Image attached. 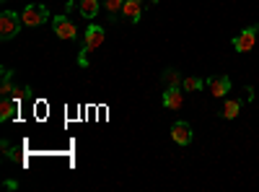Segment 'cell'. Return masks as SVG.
I'll list each match as a JSON object with an SVG mask.
<instances>
[{
  "mask_svg": "<svg viewBox=\"0 0 259 192\" xmlns=\"http://www.w3.org/2000/svg\"><path fill=\"white\" fill-rule=\"evenodd\" d=\"M202 86H205V81L197 78V75H187V78L182 81V89H184V91H200Z\"/></svg>",
  "mask_w": 259,
  "mask_h": 192,
  "instance_id": "14",
  "label": "cell"
},
{
  "mask_svg": "<svg viewBox=\"0 0 259 192\" xmlns=\"http://www.w3.org/2000/svg\"><path fill=\"white\" fill-rule=\"evenodd\" d=\"M0 3H6V0H0Z\"/></svg>",
  "mask_w": 259,
  "mask_h": 192,
  "instance_id": "18",
  "label": "cell"
},
{
  "mask_svg": "<svg viewBox=\"0 0 259 192\" xmlns=\"http://www.w3.org/2000/svg\"><path fill=\"white\" fill-rule=\"evenodd\" d=\"M171 140L177 145H189L192 143V125L189 122H174L171 125Z\"/></svg>",
  "mask_w": 259,
  "mask_h": 192,
  "instance_id": "6",
  "label": "cell"
},
{
  "mask_svg": "<svg viewBox=\"0 0 259 192\" xmlns=\"http://www.w3.org/2000/svg\"><path fill=\"white\" fill-rule=\"evenodd\" d=\"M161 104L166 106V109H182V104H184L182 86H177V89H166L163 96H161Z\"/></svg>",
  "mask_w": 259,
  "mask_h": 192,
  "instance_id": "9",
  "label": "cell"
},
{
  "mask_svg": "<svg viewBox=\"0 0 259 192\" xmlns=\"http://www.w3.org/2000/svg\"><path fill=\"white\" fill-rule=\"evenodd\" d=\"M256 34H259V26L254 24V26H249V29H244L241 34H236L233 36V50L236 52H251L254 50V45H256Z\"/></svg>",
  "mask_w": 259,
  "mask_h": 192,
  "instance_id": "5",
  "label": "cell"
},
{
  "mask_svg": "<svg viewBox=\"0 0 259 192\" xmlns=\"http://www.w3.org/2000/svg\"><path fill=\"white\" fill-rule=\"evenodd\" d=\"M207 89H210V94H212L215 99H223V96L231 91V78H228V75H212V78L207 81Z\"/></svg>",
  "mask_w": 259,
  "mask_h": 192,
  "instance_id": "7",
  "label": "cell"
},
{
  "mask_svg": "<svg viewBox=\"0 0 259 192\" xmlns=\"http://www.w3.org/2000/svg\"><path fill=\"white\" fill-rule=\"evenodd\" d=\"M138 3H143V0H138Z\"/></svg>",
  "mask_w": 259,
  "mask_h": 192,
  "instance_id": "19",
  "label": "cell"
},
{
  "mask_svg": "<svg viewBox=\"0 0 259 192\" xmlns=\"http://www.w3.org/2000/svg\"><path fill=\"white\" fill-rule=\"evenodd\" d=\"M122 18L127 21V24H140V18H143V3H138V0H124Z\"/></svg>",
  "mask_w": 259,
  "mask_h": 192,
  "instance_id": "8",
  "label": "cell"
},
{
  "mask_svg": "<svg viewBox=\"0 0 259 192\" xmlns=\"http://www.w3.org/2000/svg\"><path fill=\"white\" fill-rule=\"evenodd\" d=\"M21 26H24L21 13H16V11H3V13H0V39H3V42L13 39L21 31Z\"/></svg>",
  "mask_w": 259,
  "mask_h": 192,
  "instance_id": "2",
  "label": "cell"
},
{
  "mask_svg": "<svg viewBox=\"0 0 259 192\" xmlns=\"http://www.w3.org/2000/svg\"><path fill=\"white\" fill-rule=\"evenodd\" d=\"M122 6H124V0H104V8L109 11L112 18H117V13H122Z\"/></svg>",
  "mask_w": 259,
  "mask_h": 192,
  "instance_id": "16",
  "label": "cell"
},
{
  "mask_svg": "<svg viewBox=\"0 0 259 192\" xmlns=\"http://www.w3.org/2000/svg\"><path fill=\"white\" fill-rule=\"evenodd\" d=\"M161 81L166 83L168 89H177V86H182V75H179L174 68H166V70H163V75H161Z\"/></svg>",
  "mask_w": 259,
  "mask_h": 192,
  "instance_id": "13",
  "label": "cell"
},
{
  "mask_svg": "<svg viewBox=\"0 0 259 192\" xmlns=\"http://www.w3.org/2000/svg\"><path fill=\"white\" fill-rule=\"evenodd\" d=\"M16 109H18V104H16L13 99L3 96V101H0V122H6V120H11V117L16 114Z\"/></svg>",
  "mask_w": 259,
  "mask_h": 192,
  "instance_id": "12",
  "label": "cell"
},
{
  "mask_svg": "<svg viewBox=\"0 0 259 192\" xmlns=\"http://www.w3.org/2000/svg\"><path fill=\"white\" fill-rule=\"evenodd\" d=\"M16 89H13V83H11V68H3V83H0V94L3 96H11Z\"/></svg>",
  "mask_w": 259,
  "mask_h": 192,
  "instance_id": "15",
  "label": "cell"
},
{
  "mask_svg": "<svg viewBox=\"0 0 259 192\" xmlns=\"http://www.w3.org/2000/svg\"><path fill=\"white\" fill-rule=\"evenodd\" d=\"M52 31H55L57 39H62V42H73V39H78V26H75L65 13L52 18Z\"/></svg>",
  "mask_w": 259,
  "mask_h": 192,
  "instance_id": "3",
  "label": "cell"
},
{
  "mask_svg": "<svg viewBox=\"0 0 259 192\" xmlns=\"http://www.w3.org/2000/svg\"><path fill=\"white\" fill-rule=\"evenodd\" d=\"M239 112H241V99H226L223 109H221V117L233 120V117H239Z\"/></svg>",
  "mask_w": 259,
  "mask_h": 192,
  "instance_id": "10",
  "label": "cell"
},
{
  "mask_svg": "<svg viewBox=\"0 0 259 192\" xmlns=\"http://www.w3.org/2000/svg\"><path fill=\"white\" fill-rule=\"evenodd\" d=\"M21 21H24V26H41V24H47L50 21V11L45 6H26L24 11H21Z\"/></svg>",
  "mask_w": 259,
  "mask_h": 192,
  "instance_id": "4",
  "label": "cell"
},
{
  "mask_svg": "<svg viewBox=\"0 0 259 192\" xmlns=\"http://www.w3.org/2000/svg\"><path fill=\"white\" fill-rule=\"evenodd\" d=\"M75 3H78V0H68V8H65V11H73V8H75Z\"/></svg>",
  "mask_w": 259,
  "mask_h": 192,
  "instance_id": "17",
  "label": "cell"
},
{
  "mask_svg": "<svg viewBox=\"0 0 259 192\" xmlns=\"http://www.w3.org/2000/svg\"><path fill=\"white\" fill-rule=\"evenodd\" d=\"M78 11L83 18H96L99 13V0H78Z\"/></svg>",
  "mask_w": 259,
  "mask_h": 192,
  "instance_id": "11",
  "label": "cell"
},
{
  "mask_svg": "<svg viewBox=\"0 0 259 192\" xmlns=\"http://www.w3.org/2000/svg\"><path fill=\"white\" fill-rule=\"evenodd\" d=\"M104 39H106V29L104 26L91 24L89 29H85V34H83V50H80V57H78L80 65H89V52L99 50L104 45Z\"/></svg>",
  "mask_w": 259,
  "mask_h": 192,
  "instance_id": "1",
  "label": "cell"
}]
</instances>
